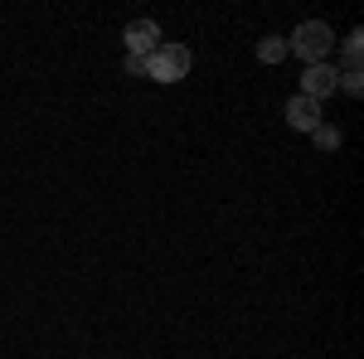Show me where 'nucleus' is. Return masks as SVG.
<instances>
[{
    "label": "nucleus",
    "instance_id": "f257e3e1",
    "mask_svg": "<svg viewBox=\"0 0 364 359\" xmlns=\"http://www.w3.org/2000/svg\"><path fill=\"white\" fill-rule=\"evenodd\" d=\"M331 49H336V29L321 25V20H306V25H296V34L287 39V54L306 58V68H311V63H326V54H331Z\"/></svg>",
    "mask_w": 364,
    "mask_h": 359
},
{
    "label": "nucleus",
    "instance_id": "423d86ee",
    "mask_svg": "<svg viewBox=\"0 0 364 359\" xmlns=\"http://www.w3.org/2000/svg\"><path fill=\"white\" fill-rule=\"evenodd\" d=\"M257 58H262V63H282V58H287V39H282V34L257 39Z\"/></svg>",
    "mask_w": 364,
    "mask_h": 359
},
{
    "label": "nucleus",
    "instance_id": "f03ea898",
    "mask_svg": "<svg viewBox=\"0 0 364 359\" xmlns=\"http://www.w3.org/2000/svg\"><path fill=\"white\" fill-rule=\"evenodd\" d=\"M190 49L185 44H161L156 54L146 58V78H156V83H180L185 73H190Z\"/></svg>",
    "mask_w": 364,
    "mask_h": 359
},
{
    "label": "nucleus",
    "instance_id": "39448f33",
    "mask_svg": "<svg viewBox=\"0 0 364 359\" xmlns=\"http://www.w3.org/2000/svg\"><path fill=\"white\" fill-rule=\"evenodd\" d=\"M287 122H291L296 132H316V127H321V102H311V97L296 92V97L287 102Z\"/></svg>",
    "mask_w": 364,
    "mask_h": 359
},
{
    "label": "nucleus",
    "instance_id": "6e6552de",
    "mask_svg": "<svg viewBox=\"0 0 364 359\" xmlns=\"http://www.w3.org/2000/svg\"><path fill=\"white\" fill-rule=\"evenodd\" d=\"M311 141H316V151H336L340 146V127H326V122H321V127L311 132Z\"/></svg>",
    "mask_w": 364,
    "mask_h": 359
},
{
    "label": "nucleus",
    "instance_id": "1a4fd4ad",
    "mask_svg": "<svg viewBox=\"0 0 364 359\" xmlns=\"http://www.w3.org/2000/svg\"><path fill=\"white\" fill-rule=\"evenodd\" d=\"M340 87H345L350 97H360V92H364V78H360V73H340Z\"/></svg>",
    "mask_w": 364,
    "mask_h": 359
},
{
    "label": "nucleus",
    "instance_id": "20e7f679",
    "mask_svg": "<svg viewBox=\"0 0 364 359\" xmlns=\"http://www.w3.org/2000/svg\"><path fill=\"white\" fill-rule=\"evenodd\" d=\"M340 87V73L331 68V63H311L306 78H301V97H311V102H321V97H331Z\"/></svg>",
    "mask_w": 364,
    "mask_h": 359
},
{
    "label": "nucleus",
    "instance_id": "0eeeda50",
    "mask_svg": "<svg viewBox=\"0 0 364 359\" xmlns=\"http://www.w3.org/2000/svg\"><path fill=\"white\" fill-rule=\"evenodd\" d=\"M360 54H364V34L355 29V34L345 39V73H360Z\"/></svg>",
    "mask_w": 364,
    "mask_h": 359
},
{
    "label": "nucleus",
    "instance_id": "7ed1b4c3",
    "mask_svg": "<svg viewBox=\"0 0 364 359\" xmlns=\"http://www.w3.org/2000/svg\"><path fill=\"white\" fill-rule=\"evenodd\" d=\"M122 39H127L132 58H151L156 49H161V29H156V20H132Z\"/></svg>",
    "mask_w": 364,
    "mask_h": 359
},
{
    "label": "nucleus",
    "instance_id": "9d476101",
    "mask_svg": "<svg viewBox=\"0 0 364 359\" xmlns=\"http://www.w3.org/2000/svg\"><path fill=\"white\" fill-rule=\"evenodd\" d=\"M127 73H132V78H146V58H132V54H127Z\"/></svg>",
    "mask_w": 364,
    "mask_h": 359
}]
</instances>
